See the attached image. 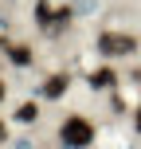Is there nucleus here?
Here are the masks:
<instances>
[{"label": "nucleus", "mask_w": 141, "mask_h": 149, "mask_svg": "<svg viewBox=\"0 0 141 149\" xmlns=\"http://www.w3.org/2000/svg\"><path fill=\"white\" fill-rule=\"evenodd\" d=\"M59 137H63L67 149H86L90 141H94V126H90L86 118H78V114H71V118L59 126Z\"/></svg>", "instance_id": "nucleus-1"}, {"label": "nucleus", "mask_w": 141, "mask_h": 149, "mask_svg": "<svg viewBox=\"0 0 141 149\" xmlns=\"http://www.w3.org/2000/svg\"><path fill=\"white\" fill-rule=\"evenodd\" d=\"M98 51L114 55V59H118V55H133L137 51V39L126 36V31H102V36H98Z\"/></svg>", "instance_id": "nucleus-2"}, {"label": "nucleus", "mask_w": 141, "mask_h": 149, "mask_svg": "<svg viewBox=\"0 0 141 149\" xmlns=\"http://www.w3.org/2000/svg\"><path fill=\"white\" fill-rule=\"evenodd\" d=\"M16 118H20V122H35V118H39V106H35V102H24L20 110H16Z\"/></svg>", "instance_id": "nucleus-7"}, {"label": "nucleus", "mask_w": 141, "mask_h": 149, "mask_svg": "<svg viewBox=\"0 0 141 149\" xmlns=\"http://www.w3.org/2000/svg\"><path fill=\"white\" fill-rule=\"evenodd\" d=\"M63 90H67V74H51L47 86H43V94H47V98H59Z\"/></svg>", "instance_id": "nucleus-5"}, {"label": "nucleus", "mask_w": 141, "mask_h": 149, "mask_svg": "<svg viewBox=\"0 0 141 149\" xmlns=\"http://www.w3.org/2000/svg\"><path fill=\"white\" fill-rule=\"evenodd\" d=\"M4 94H8V86H4V82H0V102H4Z\"/></svg>", "instance_id": "nucleus-10"}, {"label": "nucleus", "mask_w": 141, "mask_h": 149, "mask_svg": "<svg viewBox=\"0 0 141 149\" xmlns=\"http://www.w3.org/2000/svg\"><path fill=\"white\" fill-rule=\"evenodd\" d=\"M133 122H137V134H141V106H137V118H133Z\"/></svg>", "instance_id": "nucleus-9"}, {"label": "nucleus", "mask_w": 141, "mask_h": 149, "mask_svg": "<svg viewBox=\"0 0 141 149\" xmlns=\"http://www.w3.org/2000/svg\"><path fill=\"white\" fill-rule=\"evenodd\" d=\"M4 137H8V126H4V122H0V141H4Z\"/></svg>", "instance_id": "nucleus-8"}, {"label": "nucleus", "mask_w": 141, "mask_h": 149, "mask_svg": "<svg viewBox=\"0 0 141 149\" xmlns=\"http://www.w3.org/2000/svg\"><path fill=\"white\" fill-rule=\"evenodd\" d=\"M8 55H12V63H20V67H28V63H31V51H28V47H20V43L8 47Z\"/></svg>", "instance_id": "nucleus-6"}, {"label": "nucleus", "mask_w": 141, "mask_h": 149, "mask_svg": "<svg viewBox=\"0 0 141 149\" xmlns=\"http://www.w3.org/2000/svg\"><path fill=\"white\" fill-rule=\"evenodd\" d=\"M114 79H118V74H114L110 67H102V71L90 74V86H94V90H106V86H114Z\"/></svg>", "instance_id": "nucleus-4"}, {"label": "nucleus", "mask_w": 141, "mask_h": 149, "mask_svg": "<svg viewBox=\"0 0 141 149\" xmlns=\"http://www.w3.org/2000/svg\"><path fill=\"white\" fill-rule=\"evenodd\" d=\"M39 16H47V20H43V28H47V31H59L63 24L71 20V8H63V12H55V16H51V12H47V4H39Z\"/></svg>", "instance_id": "nucleus-3"}]
</instances>
